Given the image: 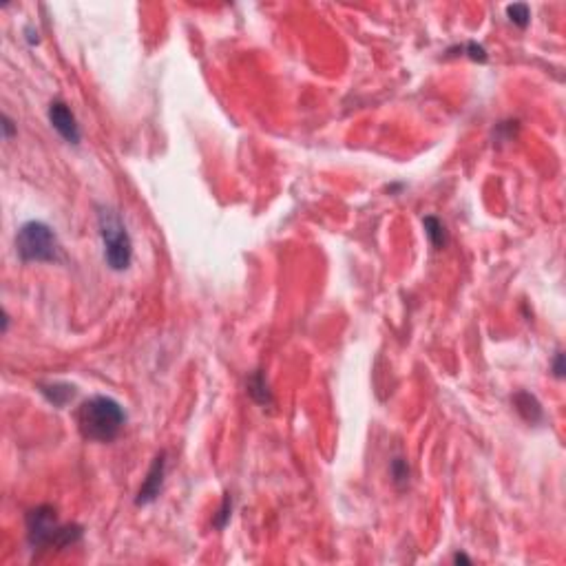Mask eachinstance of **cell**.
Returning a JSON list of instances; mask_svg holds the SVG:
<instances>
[{"instance_id": "1", "label": "cell", "mask_w": 566, "mask_h": 566, "mask_svg": "<svg viewBox=\"0 0 566 566\" xmlns=\"http://www.w3.org/2000/svg\"><path fill=\"white\" fill-rule=\"evenodd\" d=\"M127 425V412L124 407L109 399V396H93L80 405L77 410V427L86 440L93 443H111L120 436Z\"/></svg>"}, {"instance_id": "2", "label": "cell", "mask_w": 566, "mask_h": 566, "mask_svg": "<svg viewBox=\"0 0 566 566\" xmlns=\"http://www.w3.org/2000/svg\"><path fill=\"white\" fill-rule=\"evenodd\" d=\"M27 542L31 551L44 549H66L82 538V527L60 524L55 509L51 504H40L27 513Z\"/></svg>"}, {"instance_id": "3", "label": "cell", "mask_w": 566, "mask_h": 566, "mask_svg": "<svg viewBox=\"0 0 566 566\" xmlns=\"http://www.w3.org/2000/svg\"><path fill=\"white\" fill-rule=\"evenodd\" d=\"M98 228L104 244V262L113 273H124L131 266L133 244L120 212L113 206H98Z\"/></svg>"}, {"instance_id": "4", "label": "cell", "mask_w": 566, "mask_h": 566, "mask_svg": "<svg viewBox=\"0 0 566 566\" xmlns=\"http://www.w3.org/2000/svg\"><path fill=\"white\" fill-rule=\"evenodd\" d=\"M16 253L25 264H51L58 262L60 244L53 228L44 221H27L16 235Z\"/></svg>"}, {"instance_id": "5", "label": "cell", "mask_w": 566, "mask_h": 566, "mask_svg": "<svg viewBox=\"0 0 566 566\" xmlns=\"http://www.w3.org/2000/svg\"><path fill=\"white\" fill-rule=\"evenodd\" d=\"M47 116H49L51 127L60 133V138L66 144H73V146L80 144V140H82L80 127H77L75 116L71 113V109L66 107L62 100H53L51 102L49 109H47Z\"/></svg>"}, {"instance_id": "6", "label": "cell", "mask_w": 566, "mask_h": 566, "mask_svg": "<svg viewBox=\"0 0 566 566\" xmlns=\"http://www.w3.org/2000/svg\"><path fill=\"white\" fill-rule=\"evenodd\" d=\"M164 475H166V451H160V454L155 456L153 465L140 486L138 497H135V504L144 506V504H151L153 500H157V495L162 493V486H164Z\"/></svg>"}, {"instance_id": "7", "label": "cell", "mask_w": 566, "mask_h": 566, "mask_svg": "<svg viewBox=\"0 0 566 566\" xmlns=\"http://www.w3.org/2000/svg\"><path fill=\"white\" fill-rule=\"evenodd\" d=\"M513 405H515V412L522 416V421L529 423V425H538L545 421V410H542L540 401L536 399L533 394L529 392H518L513 396Z\"/></svg>"}, {"instance_id": "8", "label": "cell", "mask_w": 566, "mask_h": 566, "mask_svg": "<svg viewBox=\"0 0 566 566\" xmlns=\"http://www.w3.org/2000/svg\"><path fill=\"white\" fill-rule=\"evenodd\" d=\"M38 390L53 407H64L66 403H71L75 399V385L71 383H62V381L40 383Z\"/></svg>"}, {"instance_id": "9", "label": "cell", "mask_w": 566, "mask_h": 566, "mask_svg": "<svg viewBox=\"0 0 566 566\" xmlns=\"http://www.w3.org/2000/svg\"><path fill=\"white\" fill-rule=\"evenodd\" d=\"M248 394H250V399L257 405H262V407L273 405V396H270L266 376L262 374V372H255V374L248 378Z\"/></svg>"}, {"instance_id": "10", "label": "cell", "mask_w": 566, "mask_h": 566, "mask_svg": "<svg viewBox=\"0 0 566 566\" xmlns=\"http://www.w3.org/2000/svg\"><path fill=\"white\" fill-rule=\"evenodd\" d=\"M423 226H425V235L429 237V241L436 248V250H443V248L449 244V237H447V230H445V223L440 221L434 214H429V217L423 219Z\"/></svg>"}, {"instance_id": "11", "label": "cell", "mask_w": 566, "mask_h": 566, "mask_svg": "<svg viewBox=\"0 0 566 566\" xmlns=\"http://www.w3.org/2000/svg\"><path fill=\"white\" fill-rule=\"evenodd\" d=\"M390 473H392V482L399 486V489H405L407 482H410V465L403 458H394L390 462Z\"/></svg>"}, {"instance_id": "12", "label": "cell", "mask_w": 566, "mask_h": 566, "mask_svg": "<svg viewBox=\"0 0 566 566\" xmlns=\"http://www.w3.org/2000/svg\"><path fill=\"white\" fill-rule=\"evenodd\" d=\"M506 16H509V20H511L515 27L527 29L529 22H531V9L524 3H515V5H509L506 7Z\"/></svg>"}, {"instance_id": "13", "label": "cell", "mask_w": 566, "mask_h": 566, "mask_svg": "<svg viewBox=\"0 0 566 566\" xmlns=\"http://www.w3.org/2000/svg\"><path fill=\"white\" fill-rule=\"evenodd\" d=\"M230 515H232V495H230V493H226V495H223V500H221L219 511L214 513V518H212V527L221 531L226 524H228Z\"/></svg>"}, {"instance_id": "14", "label": "cell", "mask_w": 566, "mask_h": 566, "mask_svg": "<svg viewBox=\"0 0 566 566\" xmlns=\"http://www.w3.org/2000/svg\"><path fill=\"white\" fill-rule=\"evenodd\" d=\"M462 51H465L469 58L475 60V62H486V51H484L482 44H478V42H467L465 47H462Z\"/></svg>"}, {"instance_id": "15", "label": "cell", "mask_w": 566, "mask_h": 566, "mask_svg": "<svg viewBox=\"0 0 566 566\" xmlns=\"http://www.w3.org/2000/svg\"><path fill=\"white\" fill-rule=\"evenodd\" d=\"M0 122H3V124H0V127H3V138H5V142H9L16 135V124H14V120L7 116V113H3Z\"/></svg>"}, {"instance_id": "16", "label": "cell", "mask_w": 566, "mask_h": 566, "mask_svg": "<svg viewBox=\"0 0 566 566\" xmlns=\"http://www.w3.org/2000/svg\"><path fill=\"white\" fill-rule=\"evenodd\" d=\"M553 374H556V378H564V354L562 352H558L556 360H553Z\"/></svg>"}, {"instance_id": "17", "label": "cell", "mask_w": 566, "mask_h": 566, "mask_svg": "<svg viewBox=\"0 0 566 566\" xmlns=\"http://www.w3.org/2000/svg\"><path fill=\"white\" fill-rule=\"evenodd\" d=\"M27 40H29V44L38 42V31H33V27H27Z\"/></svg>"}, {"instance_id": "18", "label": "cell", "mask_w": 566, "mask_h": 566, "mask_svg": "<svg viewBox=\"0 0 566 566\" xmlns=\"http://www.w3.org/2000/svg\"><path fill=\"white\" fill-rule=\"evenodd\" d=\"M7 330H9V314L3 312V334H7Z\"/></svg>"}, {"instance_id": "19", "label": "cell", "mask_w": 566, "mask_h": 566, "mask_svg": "<svg viewBox=\"0 0 566 566\" xmlns=\"http://www.w3.org/2000/svg\"><path fill=\"white\" fill-rule=\"evenodd\" d=\"M454 562H467V564H469L471 560H469L467 556H462V553H456V556H454Z\"/></svg>"}]
</instances>
